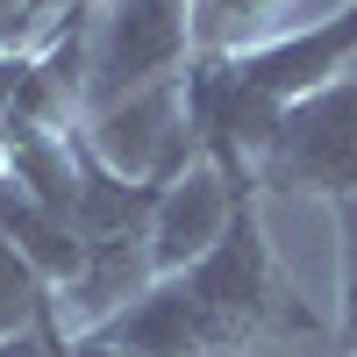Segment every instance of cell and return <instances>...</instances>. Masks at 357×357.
Here are the masks:
<instances>
[{"instance_id": "cell-1", "label": "cell", "mask_w": 357, "mask_h": 357, "mask_svg": "<svg viewBox=\"0 0 357 357\" xmlns=\"http://www.w3.org/2000/svg\"><path fill=\"white\" fill-rule=\"evenodd\" d=\"M321 321L307 301L286 286L272 236H264V207L243 200L222 229V243L158 272L129 307H114L100 329H86L93 343H122V350H151V357H243L264 336H314Z\"/></svg>"}, {"instance_id": "cell-2", "label": "cell", "mask_w": 357, "mask_h": 357, "mask_svg": "<svg viewBox=\"0 0 357 357\" xmlns=\"http://www.w3.org/2000/svg\"><path fill=\"white\" fill-rule=\"evenodd\" d=\"M357 65V0L286 36H257L243 50H207L186 65V122L200 158L229 178L236 200H257V158L293 100L321 93Z\"/></svg>"}, {"instance_id": "cell-3", "label": "cell", "mask_w": 357, "mask_h": 357, "mask_svg": "<svg viewBox=\"0 0 357 357\" xmlns=\"http://www.w3.org/2000/svg\"><path fill=\"white\" fill-rule=\"evenodd\" d=\"M193 65V0H100L93 50H86L79 122L107 114L114 100L165 86Z\"/></svg>"}, {"instance_id": "cell-4", "label": "cell", "mask_w": 357, "mask_h": 357, "mask_svg": "<svg viewBox=\"0 0 357 357\" xmlns=\"http://www.w3.org/2000/svg\"><path fill=\"white\" fill-rule=\"evenodd\" d=\"M257 193H321L329 207L357 193V79L350 72L279 114V129L257 158Z\"/></svg>"}, {"instance_id": "cell-5", "label": "cell", "mask_w": 357, "mask_h": 357, "mask_svg": "<svg viewBox=\"0 0 357 357\" xmlns=\"http://www.w3.org/2000/svg\"><path fill=\"white\" fill-rule=\"evenodd\" d=\"M236 207H243V200L229 193V178L207 165V158H193L158 193V215H151V257H158V272H178V264L207 257V250L222 243V229H229Z\"/></svg>"}, {"instance_id": "cell-6", "label": "cell", "mask_w": 357, "mask_h": 357, "mask_svg": "<svg viewBox=\"0 0 357 357\" xmlns=\"http://www.w3.org/2000/svg\"><path fill=\"white\" fill-rule=\"evenodd\" d=\"M279 15H286V0H193V57L243 50V43H257V29H272Z\"/></svg>"}, {"instance_id": "cell-7", "label": "cell", "mask_w": 357, "mask_h": 357, "mask_svg": "<svg viewBox=\"0 0 357 357\" xmlns=\"http://www.w3.org/2000/svg\"><path fill=\"white\" fill-rule=\"evenodd\" d=\"M43 314H50V286H43V272L8 243V236H0V343L43 329Z\"/></svg>"}, {"instance_id": "cell-8", "label": "cell", "mask_w": 357, "mask_h": 357, "mask_svg": "<svg viewBox=\"0 0 357 357\" xmlns=\"http://www.w3.org/2000/svg\"><path fill=\"white\" fill-rule=\"evenodd\" d=\"M336 236H343V293H336V343L343 357H357V193L336 200Z\"/></svg>"}, {"instance_id": "cell-9", "label": "cell", "mask_w": 357, "mask_h": 357, "mask_svg": "<svg viewBox=\"0 0 357 357\" xmlns=\"http://www.w3.org/2000/svg\"><path fill=\"white\" fill-rule=\"evenodd\" d=\"M36 36H43V15H36V0H0V57H22Z\"/></svg>"}, {"instance_id": "cell-10", "label": "cell", "mask_w": 357, "mask_h": 357, "mask_svg": "<svg viewBox=\"0 0 357 357\" xmlns=\"http://www.w3.org/2000/svg\"><path fill=\"white\" fill-rule=\"evenodd\" d=\"M72 357H151V350H122V343H93V336H72Z\"/></svg>"}, {"instance_id": "cell-11", "label": "cell", "mask_w": 357, "mask_h": 357, "mask_svg": "<svg viewBox=\"0 0 357 357\" xmlns=\"http://www.w3.org/2000/svg\"><path fill=\"white\" fill-rule=\"evenodd\" d=\"M43 357H72V336H65V321H57V314L43 321Z\"/></svg>"}, {"instance_id": "cell-12", "label": "cell", "mask_w": 357, "mask_h": 357, "mask_svg": "<svg viewBox=\"0 0 357 357\" xmlns=\"http://www.w3.org/2000/svg\"><path fill=\"white\" fill-rule=\"evenodd\" d=\"M50 321V314H43ZM0 357H43V329H29V336H15V343H0Z\"/></svg>"}, {"instance_id": "cell-13", "label": "cell", "mask_w": 357, "mask_h": 357, "mask_svg": "<svg viewBox=\"0 0 357 357\" xmlns=\"http://www.w3.org/2000/svg\"><path fill=\"white\" fill-rule=\"evenodd\" d=\"M0 178H8V158H0Z\"/></svg>"}, {"instance_id": "cell-14", "label": "cell", "mask_w": 357, "mask_h": 357, "mask_svg": "<svg viewBox=\"0 0 357 357\" xmlns=\"http://www.w3.org/2000/svg\"><path fill=\"white\" fill-rule=\"evenodd\" d=\"M350 79H357V65H350Z\"/></svg>"}]
</instances>
